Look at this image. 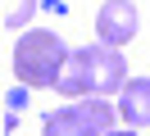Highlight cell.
<instances>
[{
    "label": "cell",
    "instance_id": "277c9868",
    "mask_svg": "<svg viewBox=\"0 0 150 136\" xmlns=\"http://www.w3.org/2000/svg\"><path fill=\"white\" fill-rule=\"evenodd\" d=\"M96 32H100V41L109 45H127L132 36L141 32V14L132 0H105L100 14H96Z\"/></svg>",
    "mask_w": 150,
    "mask_h": 136
},
{
    "label": "cell",
    "instance_id": "6da1fadb",
    "mask_svg": "<svg viewBox=\"0 0 150 136\" xmlns=\"http://www.w3.org/2000/svg\"><path fill=\"white\" fill-rule=\"evenodd\" d=\"M127 86V63H123L118 45L109 41H96V45H82V50L68 54L64 73H59L55 91L68 100H82V95H114V91Z\"/></svg>",
    "mask_w": 150,
    "mask_h": 136
},
{
    "label": "cell",
    "instance_id": "5b68a950",
    "mask_svg": "<svg viewBox=\"0 0 150 136\" xmlns=\"http://www.w3.org/2000/svg\"><path fill=\"white\" fill-rule=\"evenodd\" d=\"M118 118L127 127H150V77H127V86L118 91Z\"/></svg>",
    "mask_w": 150,
    "mask_h": 136
},
{
    "label": "cell",
    "instance_id": "3957f363",
    "mask_svg": "<svg viewBox=\"0 0 150 136\" xmlns=\"http://www.w3.org/2000/svg\"><path fill=\"white\" fill-rule=\"evenodd\" d=\"M114 118H118V109L105 95H82L73 104L55 109L46 118V127H41V136H109Z\"/></svg>",
    "mask_w": 150,
    "mask_h": 136
},
{
    "label": "cell",
    "instance_id": "52a82bcc",
    "mask_svg": "<svg viewBox=\"0 0 150 136\" xmlns=\"http://www.w3.org/2000/svg\"><path fill=\"white\" fill-rule=\"evenodd\" d=\"M109 136H137V127H127V132H109Z\"/></svg>",
    "mask_w": 150,
    "mask_h": 136
},
{
    "label": "cell",
    "instance_id": "8992f818",
    "mask_svg": "<svg viewBox=\"0 0 150 136\" xmlns=\"http://www.w3.org/2000/svg\"><path fill=\"white\" fill-rule=\"evenodd\" d=\"M37 9V0H0V23L5 27H23Z\"/></svg>",
    "mask_w": 150,
    "mask_h": 136
},
{
    "label": "cell",
    "instance_id": "7a4b0ae2",
    "mask_svg": "<svg viewBox=\"0 0 150 136\" xmlns=\"http://www.w3.org/2000/svg\"><path fill=\"white\" fill-rule=\"evenodd\" d=\"M68 45L64 36L46 32V27H32V32L18 36V45H14V77H18V86L37 91V86H55L59 73H64L68 63Z\"/></svg>",
    "mask_w": 150,
    "mask_h": 136
}]
</instances>
